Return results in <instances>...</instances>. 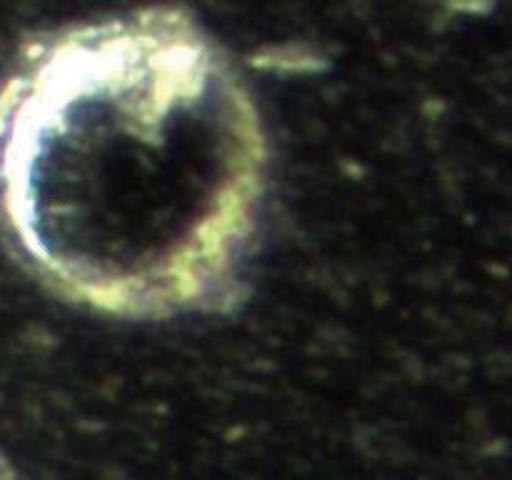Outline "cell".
<instances>
[{
    "instance_id": "obj_1",
    "label": "cell",
    "mask_w": 512,
    "mask_h": 480,
    "mask_svg": "<svg viewBox=\"0 0 512 480\" xmlns=\"http://www.w3.org/2000/svg\"><path fill=\"white\" fill-rule=\"evenodd\" d=\"M268 198L263 113L178 5L43 35L0 83V233L85 313H233Z\"/></svg>"
},
{
    "instance_id": "obj_2",
    "label": "cell",
    "mask_w": 512,
    "mask_h": 480,
    "mask_svg": "<svg viewBox=\"0 0 512 480\" xmlns=\"http://www.w3.org/2000/svg\"><path fill=\"white\" fill-rule=\"evenodd\" d=\"M0 480H18V478H15L13 468H10V465L5 463L3 458H0Z\"/></svg>"
}]
</instances>
